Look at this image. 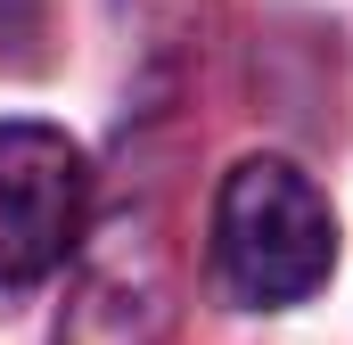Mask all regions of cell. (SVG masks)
Wrapping results in <instances>:
<instances>
[{"label":"cell","mask_w":353,"mask_h":345,"mask_svg":"<svg viewBox=\"0 0 353 345\" xmlns=\"http://www.w3.org/2000/svg\"><path fill=\"white\" fill-rule=\"evenodd\" d=\"M214 288L247 313H288L337 271V214L312 172L288 157H239L205 214Z\"/></svg>","instance_id":"1"},{"label":"cell","mask_w":353,"mask_h":345,"mask_svg":"<svg viewBox=\"0 0 353 345\" xmlns=\"http://www.w3.org/2000/svg\"><path fill=\"white\" fill-rule=\"evenodd\" d=\"M90 239V157L58 124H0V288H41Z\"/></svg>","instance_id":"2"},{"label":"cell","mask_w":353,"mask_h":345,"mask_svg":"<svg viewBox=\"0 0 353 345\" xmlns=\"http://www.w3.org/2000/svg\"><path fill=\"white\" fill-rule=\"evenodd\" d=\"M173 329V304H165V263L140 239L132 247V222L115 230V247L99 263H83L74 279V304L58 321V345H165Z\"/></svg>","instance_id":"3"},{"label":"cell","mask_w":353,"mask_h":345,"mask_svg":"<svg viewBox=\"0 0 353 345\" xmlns=\"http://www.w3.org/2000/svg\"><path fill=\"white\" fill-rule=\"evenodd\" d=\"M41 41H50V0H0V75L41 66Z\"/></svg>","instance_id":"4"}]
</instances>
